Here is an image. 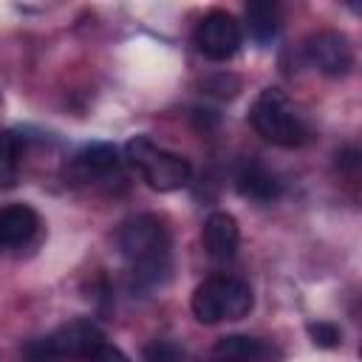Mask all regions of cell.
<instances>
[{
  "label": "cell",
  "mask_w": 362,
  "mask_h": 362,
  "mask_svg": "<svg viewBox=\"0 0 362 362\" xmlns=\"http://www.w3.org/2000/svg\"><path fill=\"white\" fill-rule=\"evenodd\" d=\"M122 257L133 266L139 286L153 288L170 272V238L156 215H136L116 235Z\"/></svg>",
  "instance_id": "6da1fadb"
},
{
  "label": "cell",
  "mask_w": 362,
  "mask_h": 362,
  "mask_svg": "<svg viewBox=\"0 0 362 362\" xmlns=\"http://www.w3.org/2000/svg\"><path fill=\"white\" fill-rule=\"evenodd\" d=\"M192 314L204 325H215L221 320H240L252 311L255 297L249 283L226 274H212L206 277L195 291H192Z\"/></svg>",
  "instance_id": "7a4b0ae2"
},
{
  "label": "cell",
  "mask_w": 362,
  "mask_h": 362,
  "mask_svg": "<svg viewBox=\"0 0 362 362\" xmlns=\"http://www.w3.org/2000/svg\"><path fill=\"white\" fill-rule=\"evenodd\" d=\"M124 158L133 170L141 173V178L147 181V187L158 189V192H173L181 189L184 184H189L192 178V167L184 156L170 153L164 147H156L147 136H136L124 144Z\"/></svg>",
  "instance_id": "3957f363"
},
{
  "label": "cell",
  "mask_w": 362,
  "mask_h": 362,
  "mask_svg": "<svg viewBox=\"0 0 362 362\" xmlns=\"http://www.w3.org/2000/svg\"><path fill=\"white\" fill-rule=\"evenodd\" d=\"M255 130L272 141V144H280V147H297L305 141L308 130L303 124V119L297 116L294 105L288 102V96L280 90V88H266L257 93L255 105H252V113H249Z\"/></svg>",
  "instance_id": "277c9868"
},
{
  "label": "cell",
  "mask_w": 362,
  "mask_h": 362,
  "mask_svg": "<svg viewBox=\"0 0 362 362\" xmlns=\"http://www.w3.org/2000/svg\"><path fill=\"white\" fill-rule=\"evenodd\" d=\"M195 45L206 59H232L240 48V25L226 11H209L195 28Z\"/></svg>",
  "instance_id": "5b68a950"
},
{
  "label": "cell",
  "mask_w": 362,
  "mask_h": 362,
  "mask_svg": "<svg viewBox=\"0 0 362 362\" xmlns=\"http://www.w3.org/2000/svg\"><path fill=\"white\" fill-rule=\"evenodd\" d=\"M305 59L325 76H345L354 68V48L339 31H317L305 40Z\"/></svg>",
  "instance_id": "8992f818"
},
{
  "label": "cell",
  "mask_w": 362,
  "mask_h": 362,
  "mask_svg": "<svg viewBox=\"0 0 362 362\" xmlns=\"http://www.w3.org/2000/svg\"><path fill=\"white\" fill-rule=\"evenodd\" d=\"M48 339L59 359H90L93 351L105 342L99 325L90 320H71L59 325Z\"/></svg>",
  "instance_id": "52a82bcc"
},
{
  "label": "cell",
  "mask_w": 362,
  "mask_h": 362,
  "mask_svg": "<svg viewBox=\"0 0 362 362\" xmlns=\"http://www.w3.org/2000/svg\"><path fill=\"white\" fill-rule=\"evenodd\" d=\"M238 240H240V229L229 212H212L204 221V246L212 260L218 263L232 260L238 252Z\"/></svg>",
  "instance_id": "ba28073f"
},
{
  "label": "cell",
  "mask_w": 362,
  "mask_h": 362,
  "mask_svg": "<svg viewBox=\"0 0 362 362\" xmlns=\"http://www.w3.org/2000/svg\"><path fill=\"white\" fill-rule=\"evenodd\" d=\"M274 356L277 354L272 345H266L263 339H255V337H243V334L221 337L212 345L215 362H272Z\"/></svg>",
  "instance_id": "9c48e42d"
},
{
  "label": "cell",
  "mask_w": 362,
  "mask_h": 362,
  "mask_svg": "<svg viewBox=\"0 0 362 362\" xmlns=\"http://www.w3.org/2000/svg\"><path fill=\"white\" fill-rule=\"evenodd\" d=\"M40 218L25 204H11L0 209V246H20L34 238Z\"/></svg>",
  "instance_id": "30bf717a"
},
{
  "label": "cell",
  "mask_w": 362,
  "mask_h": 362,
  "mask_svg": "<svg viewBox=\"0 0 362 362\" xmlns=\"http://www.w3.org/2000/svg\"><path fill=\"white\" fill-rule=\"evenodd\" d=\"M235 187H238V192H240L243 198L260 201V204H269V201H274V198L283 192V184L277 181V175L269 173V170L260 167V164H246V167L238 173Z\"/></svg>",
  "instance_id": "8fae6325"
},
{
  "label": "cell",
  "mask_w": 362,
  "mask_h": 362,
  "mask_svg": "<svg viewBox=\"0 0 362 362\" xmlns=\"http://www.w3.org/2000/svg\"><path fill=\"white\" fill-rule=\"evenodd\" d=\"M119 164V150L107 141H93V144H85L76 156H74V173L88 181V178H96V175H107L110 170H116Z\"/></svg>",
  "instance_id": "7c38bea8"
},
{
  "label": "cell",
  "mask_w": 362,
  "mask_h": 362,
  "mask_svg": "<svg viewBox=\"0 0 362 362\" xmlns=\"http://www.w3.org/2000/svg\"><path fill=\"white\" fill-rule=\"evenodd\" d=\"M246 28L252 34L255 42L266 45L277 37L280 31V11L274 3H266V0H257V3H249L246 6Z\"/></svg>",
  "instance_id": "4fadbf2b"
},
{
  "label": "cell",
  "mask_w": 362,
  "mask_h": 362,
  "mask_svg": "<svg viewBox=\"0 0 362 362\" xmlns=\"http://www.w3.org/2000/svg\"><path fill=\"white\" fill-rule=\"evenodd\" d=\"M23 141L14 130H0V189H11L20 173Z\"/></svg>",
  "instance_id": "5bb4252c"
},
{
  "label": "cell",
  "mask_w": 362,
  "mask_h": 362,
  "mask_svg": "<svg viewBox=\"0 0 362 362\" xmlns=\"http://www.w3.org/2000/svg\"><path fill=\"white\" fill-rule=\"evenodd\" d=\"M305 331L317 348H337L342 342V331L334 322H308Z\"/></svg>",
  "instance_id": "9a60e30c"
},
{
  "label": "cell",
  "mask_w": 362,
  "mask_h": 362,
  "mask_svg": "<svg viewBox=\"0 0 362 362\" xmlns=\"http://www.w3.org/2000/svg\"><path fill=\"white\" fill-rule=\"evenodd\" d=\"M20 356H23V362H59V356H57V351H54L48 337H37V339L25 342Z\"/></svg>",
  "instance_id": "2e32d148"
},
{
  "label": "cell",
  "mask_w": 362,
  "mask_h": 362,
  "mask_svg": "<svg viewBox=\"0 0 362 362\" xmlns=\"http://www.w3.org/2000/svg\"><path fill=\"white\" fill-rule=\"evenodd\" d=\"M144 362H184V348L167 339H156L144 348Z\"/></svg>",
  "instance_id": "e0dca14e"
},
{
  "label": "cell",
  "mask_w": 362,
  "mask_h": 362,
  "mask_svg": "<svg viewBox=\"0 0 362 362\" xmlns=\"http://www.w3.org/2000/svg\"><path fill=\"white\" fill-rule=\"evenodd\" d=\"M238 79L229 76V74H218V76H209L204 79V90L206 93H215V96H235L238 93Z\"/></svg>",
  "instance_id": "ac0fdd59"
},
{
  "label": "cell",
  "mask_w": 362,
  "mask_h": 362,
  "mask_svg": "<svg viewBox=\"0 0 362 362\" xmlns=\"http://www.w3.org/2000/svg\"><path fill=\"white\" fill-rule=\"evenodd\" d=\"M90 362H127V356H124V354H122L116 345H107V342H102V345L93 351Z\"/></svg>",
  "instance_id": "d6986e66"
}]
</instances>
